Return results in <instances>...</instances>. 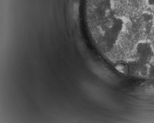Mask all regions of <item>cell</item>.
<instances>
[{"mask_svg":"<svg viewBox=\"0 0 154 123\" xmlns=\"http://www.w3.org/2000/svg\"><path fill=\"white\" fill-rule=\"evenodd\" d=\"M108 9L154 34V0H101Z\"/></svg>","mask_w":154,"mask_h":123,"instance_id":"1","label":"cell"}]
</instances>
